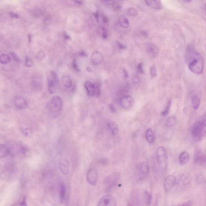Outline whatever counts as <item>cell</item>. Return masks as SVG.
<instances>
[{
	"label": "cell",
	"mask_w": 206,
	"mask_h": 206,
	"mask_svg": "<svg viewBox=\"0 0 206 206\" xmlns=\"http://www.w3.org/2000/svg\"><path fill=\"white\" fill-rule=\"evenodd\" d=\"M185 59L189 70L195 74H202L204 70V60L203 56L191 44L186 48Z\"/></svg>",
	"instance_id": "obj_1"
},
{
	"label": "cell",
	"mask_w": 206,
	"mask_h": 206,
	"mask_svg": "<svg viewBox=\"0 0 206 206\" xmlns=\"http://www.w3.org/2000/svg\"><path fill=\"white\" fill-rule=\"evenodd\" d=\"M192 134L194 139L199 141L206 136V113L200 116L193 126Z\"/></svg>",
	"instance_id": "obj_2"
},
{
	"label": "cell",
	"mask_w": 206,
	"mask_h": 206,
	"mask_svg": "<svg viewBox=\"0 0 206 206\" xmlns=\"http://www.w3.org/2000/svg\"><path fill=\"white\" fill-rule=\"evenodd\" d=\"M62 106V100L59 96L55 95L52 97L47 104L50 116L53 119L57 118L61 112Z\"/></svg>",
	"instance_id": "obj_3"
},
{
	"label": "cell",
	"mask_w": 206,
	"mask_h": 206,
	"mask_svg": "<svg viewBox=\"0 0 206 206\" xmlns=\"http://www.w3.org/2000/svg\"><path fill=\"white\" fill-rule=\"evenodd\" d=\"M156 158L159 168L161 172L166 170L168 164V155L165 148L160 147L156 151Z\"/></svg>",
	"instance_id": "obj_4"
},
{
	"label": "cell",
	"mask_w": 206,
	"mask_h": 206,
	"mask_svg": "<svg viewBox=\"0 0 206 206\" xmlns=\"http://www.w3.org/2000/svg\"><path fill=\"white\" fill-rule=\"evenodd\" d=\"M58 77L55 72L51 71L48 77V91L50 94L55 92L59 84Z\"/></svg>",
	"instance_id": "obj_5"
},
{
	"label": "cell",
	"mask_w": 206,
	"mask_h": 206,
	"mask_svg": "<svg viewBox=\"0 0 206 206\" xmlns=\"http://www.w3.org/2000/svg\"><path fill=\"white\" fill-rule=\"evenodd\" d=\"M149 173V168L146 163L142 162L138 170V177L140 181H143L147 178Z\"/></svg>",
	"instance_id": "obj_6"
},
{
	"label": "cell",
	"mask_w": 206,
	"mask_h": 206,
	"mask_svg": "<svg viewBox=\"0 0 206 206\" xmlns=\"http://www.w3.org/2000/svg\"><path fill=\"white\" fill-rule=\"evenodd\" d=\"M116 199L112 195H107L101 198L98 206H116Z\"/></svg>",
	"instance_id": "obj_7"
},
{
	"label": "cell",
	"mask_w": 206,
	"mask_h": 206,
	"mask_svg": "<svg viewBox=\"0 0 206 206\" xmlns=\"http://www.w3.org/2000/svg\"><path fill=\"white\" fill-rule=\"evenodd\" d=\"M176 182V178L174 176L169 175L165 178L164 183L165 191L169 192L172 189Z\"/></svg>",
	"instance_id": "obj_8"
},
{
	"label": "cell",
	"mask_w": 206,
	"mask_h": 206,
	"mask_svg": "<svg viewBox=\"0 0 206 206\" xmlns=\"http://www.w3.org/2000/svg\"><path fill=\"white\" fill-rule=\"evenodd\" d=\"M87 182L92 185H94L96 184L98 180V172L95 169H90L88 171L87 175Z\"/></svg>",
	"instance_id": "obj_9"
},
{
	"label": "cell",
	"mask_w": 206,
	"mask_h": 206,
	"mask_svg": "<svg viewBox=\"0 0 206 206\" xmlns=\"http://www.w3.org/2000/svg\"><path fill=\"white\" fill-rule=\"evenodd\" d=\"M14 103L15 107L19 109H24L28 107L27 101L21 96H15L14 98Z\"/></svg>",
	"instance_id": "obj_10"
},
{
	"label": "cell",
	"mask_w": 206,
	"mask_h": 206,
	"mask_svg": "<svg viewBox=\"0 0 206 206\" xmlns=\"http://www.w3.org/2000/svg\"><path fill=\"white\" fill-rule=\"evenodd\" d=\"M121 106L124 109L130 108L134 103L133 98L130 95H126L121 98L120 101Z\"/></svg>",
	"instance_id": "obj_11"
},
{
	"label": "cell",
	"mask_w": 206,
	"mask_h": 206,
	"mask_svg": "<svg viewBox=\"0 0 206 206\" xmlns=\"http://www.w3.org/2000/svg\"><path fill=\"white\" fill-rule=\"evenodd\" d=\"M194 163L196 165H202L206 163V156L202 151H197L195 153L194 158Z\"/></svg>",
	"instance_id": "obj_12"
},
{
	"label": "cell",
	"mask_w": 206,
	"mask_h": 206,
	"mask_svg": "<svg viewBox=\"0 0 206 206\" xmlns=\"http://www.w3.org/2000/svg\"><path fill=\"white\" fill-rule=\"evenodd\" d=\"M146 50L147 52L151 57H156L158 55L159 49L155 44L153 43H148L146 45Z\"/></svg>",
	"instance_id": "obj_13"
},
{
	"label": "cell",
	"mask_w": 206,
	"mask_h": 206,
	"mask_svg": "<svg viewBox=\"0 0 206 206\" xmlns=\"http://www.w3.org/2000/svg\"><path fill=\"white\" fill-rule=\"evenodd\" d=\"M84 87L88 95L90 97L93 96L96 93V87L94 84L89 81H86L85 83Z\"/></svg>",
	"instance_id": "obj_14"
},
{
	"label": "cell",
	"mask_w": 206,
	"mask_h": 206,
	"mask_svg": "<svg viewBox=\"0 0 206 206\" xmlns=\"http://www.w3.org/2000/svg\"><path fill=\"white\" fill-rule=\"evenodd\" d=\"M60 169L64 175H67L69 172V163L67 159L63 158L60 160L59 163Z\"/></svg>",
	"instance_id": "obj_15"
},
{
	"label": "cell",
	"mask_w": 206,
	"mask_h": 206,
	"mask_svg": "<svg viewBox=\"0 0 206 206\" xmlns=\"http://www.w3.org/2000/svg\"><path fill=\"white\" fill-rule=\"evenodd\" d=\"M120 178V175L118 174H112L110 176L107 177L105 180V183L110 187L115 186L117 182Z\"/></svg>",
	"instance_id": "obj_16"
},
{
	"label": "cell",
	"mask_w": 206,
	"mask_h": 206,
	"mask_svg": "<svg viewBox=\"0 0 206 206\" xmlns=\"http://www.w3.org/2000/svg\"><path fill=\"white\" fill-rule=\"evenodd\" d=\"M91 60L92 63L94 65H98L103 61V56L100 52L95 51L92 55Z\"/></svg>",
	"instance_id": "obj_17"
},
{
	"label": "cell",
	"mask_w": 206,
	"mask_h": 206,
	"mask_svg": "<svg viewBox=\"0 0 206 206\" xmlns=\"http://www.w3.org/2000/svg\"><path fill=\"white\" fill-rule=\"evenodd\" d=\"M191 180V177L190 175L187 174H183L180 177L179 184L182 186H186L189 184Z\"/></svg>",
	"instance_id": "obj_18"
},
{
	"label": "cell",
	"mask_w": 206,
	"mask_h": 206,
	"mask_svg": "<svg viewBox=\"0 0 206 206\" xmlns=\"http://www.w3.org/2000/svg\"><path fill=\"white\" fill-rule=\"evenodd\" d=\"M146 4L149 7L156 10H161L163 6L161 1H145Z\"/></svg>",
	"instance_id": "obj_19"
},
{
	"label": "cell",
	"mask_w": 206,
	"mask_h": 206,
	"mask_svg": "<svg viewBox=\"0 0 206 206\" xmlns=\"http://www.w3.org/2000/svg\"><path fill=\"white\" fill-rule=\"evenodd\" d=\"M179 162L181 165H185L190 160V156L186 151L182 152L179 156Z\"/></svg>",
	"instance_id": "obj_20"
},
{
	"label": "cell",
	"mask_w": 206,
	"mask_h": 206,
	"mask_svg": "<svg viewBox=\"0 0 206 206\" xmlns=\"http://www.w3.org/2000/svg\"><path fill=\"white\" fill-rule=\"evenodd\" d=\"M107 128L111 133L113 135H116L119 132V127L117 124L114 122H110L107 124Z\"/></svg>",
	"instance_id": "obj_21"
},
{
	"label": "cell",
	"mask_w": 206,
	"mask_h": 206,
	"mask_svg": "<svg viewBox=\"0 0 206 206\" xmlns=\"http://www.w3.org/2000/svg\"><path fill=\"white\" fill-rule=\"evenodd\" d=\"M119 22L120 25L123 28L126 29L129 27V21L124 16L121 15L119 17Z\"/></svg>",
	"instance_id": "obj_22"
},
{
	"label": "cell",
	"mask_w": 206,
	"mask_h": 206,
	"mask_svg": "<svg viewBox=\"0 0 206 206\" xmlns=\"http://www.w3.org/2000/svg\"><path fill=\"white\" fill-rule=\"evenodd\" d=\"M62 81L63 85L65 87L69 88L71 87L72 81L69 76L68 75L63 76L62 78Z\"/></svg>",
	"instance_id": "obj_23"
},
{
	"label": "cell",
	"mask_w": 206,
	"mask_h": 206,
	"mask_svg": "<svg viewBox=\"0 0 206 206\" xmlns=\"http://www.w3.org/2000/svg\"><path fill=\"white\" fill-rule=\"evenodd\" d=\"M10 154V149L4 144H1L0 147V157H5Z\"/></svg>",
	"instance_id": "obj_24"
},
{
	"label": "cell",
	"mask_w": 206,
	"mask_h": 206,
	"mask_svg": "<svg viewBox=\"0 0 206 206\" xmlns=\"http://www.w3.org/2000/svg\"><path fill=\"white\" fill-rule=\"evenodd\" d=\"M146 138L147 141L149 143H152L154 141V136L153 132L151 128L147 130L146 132Z\"/></svg>",
	"instance_id": "obj_25"
},
{
	"label": "cell",
	"mask_w": 206,
	"mask_h": 206,
	"mask_svg": "<svg viewBox=\"0 0 206 206\" xmlns=\"http://www.w3.org/2000/svg\"><path fill=\"white\" fill-rule=\"evenodd\" d=\"M66 192V189L65 185L64 184V183H60V201L61 203L64 201V199H65Z\"/></svg>",
	"instance_id": "obj_26"
},
{
	"label": "cell",
	"mask_w": 206,
	"mask_h": 206,
	"mask_svg": "<svg viewBox=\"0 0 206 206\" xmlns=\"http://www.w3.org/2000/svg\"><path fill=\"white\" fill-rule=\"evenodd\" d=\"M176 122V118L174 116H172L169 117L166 120L165 125L167 127H171L175 125Z\"/></svg>",
	"instance_id": "obj_27"
},
{
	"label": "cell",
	"mask_w": 206,
	"mask_h": 206,
	"mask_svg": "<svg viewBox=\"0 0 206 206\" xmlns=\"http://www.w3.org/2000/svg\"><path fill=\"white\" fill-rule=\"evenodd\" d=\"M192 104L194 109H197L200 105V99L197 95L194 96L192 99Z\"/></svg>",
	"instance_id": "obj_28"
},
{
	"label": "cell",
	"mask_w": 206,
	"mask_h": 206,
	"mask_svg": "<svg viewBox=\"0 0 206 206\" xmlns=\"http://www.w3.org/2000/svg\"><path fill=\"white\" fill-rule=\"evenodd\" d=\"M11 60L10 56L5 54H2L0 56V62L2 64H6L10 63Z\"/></svg>",
	"instance_id": "obj_29"
},
{
	"label": "cell",
	"mask_w": 206,
	"mask_h": 206,
	"mask_svg": "<svg viewBox=\"0 0 206 206\" xmlns=\"http://www.w3.org/2000/svg\"><path fill=\"white\" fill-rule=\"evenodd\" d=\"M171 103L172 100L171 99H170V100L168 101L164 110L161 113V115L163 116H166L169 113V111H170V107H171Z\"/></svg>",
	"instance_id": "obj_30"
},
{
	"label": "cell",
	"mask_w": 206,
	"mask_h": 206,
	"mask_svg": "<svg viewBox=\"0 0 206 206\" xmlns=\"http://www.w3.org/2000/svg\"><path fill=\"white\" fill-rule=\"evenodd\" d=\"M144 196H145V200L146 205H150L152 200L151 194L148 192L147 191H145Z\"/></svg>",
	"instance_id": "obj_31"
},
{
	"label": "cell",
	"mask_w": 206,
	"mask_h": 206,
	"mask_svg": "<svg viewBox=\"0 0 206 206\" xmlns=\"http://www.w3.org/2000/svg\"><path fill=\"white\" fill-rule=\"evenodd\" d=\"M23 135L26 137H30L32 135L33 132L31 129L29 128H26L22 130Z\"/></svg>",
	"instance_id": "obj_32"
},
{
	"label": "cell",
	"mask_w": 206,
	"mask_h": 206,
	"mask_svg": "<svg viewBox=\"0 0 206 206\" xmlns=\"http://www.w3.org/2000/svg\"><path fill=\"white\" fill-rule=\"evenodd\" d=\"M25 65L27 67H31L32 66L33 63L28 56H26L25 57Z\"/></svg>",
	"instance_id": "obj_33"
},
{
	"label": "cell",
	"mask_w": 206,
	"mask_h": 206,
	"mask_svg": "<svg viewBox=\"0 0 206 206\" xmlns=\"http://www.w3.org/2000/svg\"><path fill=\"white\" fill-rule=\"evenodd\" d=\"M128 13L132 17H135L137 15V11L135 9L133 8H131L128 9Z\"/></svg>",
	"instance_id": "obj_34"
},
{
	"label": "cell",
	"mask_w": 206,
	"mask_h": 206,
	"mask_svg": "<svg viewBox=\"0 0 206 206\" xmlns=\"http://www.w3.org/2000/svg\"><path fill=\"white\" fill-rule=\"evenodd\" d=\"M150 73L151 76L152 77H155L157 76L156 67L154 65L152 66L150 68Z\"/></svg>",
	"instance_id": "obj_35"
},
{
	"label": "cell",
	"mask_w": 206,
	"mask_h": 206,
	"mask_svg": "<svg viewBox=\"0 0 206 206\" xmlns=\"http://www.w3.org/2000/svg\"><path fill=\"white\" fill-rule=\"evenodd\" d=\"M45 55L42 51H40L36 55V59L38 60H41L44 58Z\"/></svg>",
	"instance_id": "obj_36"
},
{
	"label": "cell",
	"mask_w": 206,
	"mask_h": 206,
	"mask_svg": "<svg viewBox=\"0 0 206 206\" xmlns=\"http://www.w3.org/2000/svg\"><path fill=\"white\" fill-rule=\"evenodd\" d=\"M72 66H73V69L76 71H79L80 69L79 67L76 59H75L73 60V63H72Z\"/></svg>",
	"instance_id": "obj_37"
},
{
	"label": "cell",
	"mask_w": 206,
	"mask_h": 206,
	"mask_svg": "<svg viewBox=\"0 0 206 206\" xmlns=\"http://www.w3.org/2000/svg\"><path fill=\"white\" fill-rule=\"evenodd\" d=\"M10 55L12 57L13 59H14L15 62H19L20 61V59L17 54H16L15 53H14V52H10Z\"/></svg>",
	"instance_id": "obj_38"
},
{
	"label": "cell",
	"mask_w": 206,
	"mask_h": 206,
	"mask_svg": "<svg viewBox=\"0 0 206 206\" xmlns=\"http://www.w3.org/2000/svg\"><path fill=\"white\" fill-rule=\"evenodd\" d=\"M101 28L102 31V37L103 39H106L107 38V31L104 27H102Z\"/></svg>",
	"instance_id": "obj_39"
},
{
	"label": "cell",
	"mask_w": 206,
	"mask_h": 206,
	"mask_svg": "<svg viewBox=\"0 0 206 206\" xmlns=\"http://www.w3.org/2000/svg\"><path fill=\"white\" fill-rule=\"evenodd\" d=\"M132 81H133L134 83L136 84L139 82V78L137 76H134L132 77Z\"/></svg>",
	"instance_id": "obj_40"
},
{
	"label": "cell",
	"mask_w": 206,
	"mask_h": 206,
	"mask_svg": "<svg viewBox=\"0 0 206 206\" xmlns=\"http://www.w3.org/2000/svg\"><path fill=\"white\" fill-rule=\"evenodd\" d=\"M192 202L189 200V201L186 202L184 203H182L180 206H192Z\"/></svg>",
	"instance_id": "obj_41"
},
{
	"label": "cell",
	"mask_w": 206,
	"mask_h": 206,
	"mask_svg": "<svg viewBox=\"0 0 206 206\" xmlns=\"http://www.w3.org/2000/svg\"><path fill=\"white\" fill-rule=\"evenodd\" d=\"M142 67L143 65L141 63H140L137 66L138 70L139 71V72L140 73H141V74L143 73V71Z\"/></svg>",
	"instance_id": "obj_42"
},
{
	"label": "cell",
	"mask_w": 206,
	"mask_h": 206,
	"mask_svg": "<svg viewBox=\"0 0 206 206\" xmlns=\"http://www.w3.org/2000/svg\"><path fill=\"white\" fill-rule=\"evenodd\" d=\"M10 17L12 18H19V16L16 13L14 12V11H10Z\"/></svg>",
	"instance_id": "obj_43"
},
{
	"label": "cell",
	"mask_w": 206,
	"mask_h": 206,
	"mask_svg": "<svg viewBox=\"0 0 206 206\" xmlns=\"http://www.w3.org/2000/svg\"><path fill=\"white\" fill-rule=\"evenodd\" d=\"M117 44L119 49L120 50L126 49V48H127V47L125 45H123V44H122L121 43H120L119 42H118Z\"/></svg>",
	"instance_id": "obj_44"
},
{
	"label": "cell",
	"mask_w": 206,
	"mask_h": 206,
	"mask_svg": "<svg viewBox=\"0 0 206 206\" xmlns=\"http://www.w3.org/2000/svg\"><path fill=\"white\" fill-rule=\"evenodd\" d=\"M106 4L108 5H114L115 1H103Z\"/></svg>",
	"instance_id": "obj_45"
},
{
	"label": "cell",
	"mask_w": 206,
	"mask_h": 206,
	"mask_svg": "<svg viewBox=\"0 0 206 206\" xmlns=\"http://www.w3.org/2000/svg\"><path fill=\"white\" fill-rule=\"evenodd\" d=\"M50 18L49 17H47L46 18L45 20H44V23H45L46 24H49V23H50Z\"/></svg>",
	"instance_id": "obj_46"
},
{
	"label": "cell",
	"mask_w": 206,
	"mask_h": 206,
	"mask_svg": "<svg viewBox=\"0 0 206 206\" xmlns=\"http://www.w3.org/2000/svg\"><path fill=\"white\" fill-rule=\"evenodd\" d=\"M109 109L111 112H115L116 111V109H115V107H114L113 104L110 105L109 106Z\"/></svg>",
	"instance_id": "obj_47"
},
{
	"label": "cell",
	"mask_w": 206,
	"mask_h": 206,
	"mask_svg": "<svg viewBox=\"0 0 206 206\" xmlns=\"http://www.w3.org/2000/svg\"><path fill=\"white\" fill-rule=\"evenodd\" d=\"M63 35L65 40H71V38L70 35H68L66 33H64Z\"/></svg>",
	"instance_id": "obj_48"
},
{
	"label": "cell",
	"mask_w": 206,
	"mask_h": 206,
	"mask_svg": "<svg viewBox=\"0 0 206 206\" xmlns=\"http://www.w3.org/2000/svg\"><path fill=\"white\" fill-rule=\"evenodd\" d=\"M123 72H124V77H125V78H128V74L127 71L125 69H124V70H123Z\"/></svg>",
	"instance_id": "obj_49"
},
{
	"label": "cell",
	"mask_w": 206,
	"mask_h": 206,
	"mask_svg": "<svg viewBox=\"0 0 206 206\" xmlns=\"http://www.w3.org/2000/svg\"><path fill=\"white\" fill-rule=\"evenodd\" d=\"M100 162L102 164H106L107 163V160L106 159H103L101 160Z\"/></svg>",
	"instance_id": "obj_50"
},
{
	"label": "cell",
	"mask_w": 206,
	"mask_h": 206,
	"mask_svg": "<svg viewBox=\"0 0 206 206\" xmlns=\"http://www.w3.org/2000/svg\"><path fill=\"white\" fill-rule=\"evenodd\" d=\"M80 56H87V54L84 52V51H81V52H80Z\"/></svg>",
	"instance_id": "obj_51"
},
{
	"label": "cell",
	"mask_w": 206,
	"mask_h": 206,
	"mask_svg": "<svg viewBox=\"0 0 206 206\" xmlns=\"http://www.w3.org/2000/svg\"><path fill=\"white\" fill-rule=\"evenodd\" d=\"M26 202L25 199H24L23 200V201H22V203H21V206H26Z\"/></svg>",
	"instance_id": "obj_52"
},
{
	"label": "cell",
	"mask_w": 206,
	"mask_h": 206,
	"mask_svg": "<svg viewBox=\"0 0 206 206\" xmlns=\"http://www.w3.org/2000/svg\"><path fill=\"white\" fill-rule=\"evenodd\" d=\"M28 38H29V42H31V35H28Z\"/></svg>",
	"instance_id": "obj_53"
},
{
	"label": "cell",
	"mask_w": 206,
	"mask_h": 206,
	"mask_svg": "<svg viewBox=\"0 0 206 206\" xmlns=\"http://www.w3.org/2000/svg\"><path fill=\"white\" fill-rule=\"evenodd\" d=\"M142 34L143 35H144V36H147V34L146 32H144V31H143V32H142Z\"/></svg>",
	"instance_id": "obj_54"
},
{
	"label": "cell",
	"mask_w": 206,
	"mask_h": 206,
	"mask_svg": "<svg viewBox=\"0 0 206 206\" xmlns=\"http://www.w3.org/2000/svg\"><path fill=\"white\" fill-rule=\"evenodd\" d=\"M75 2H76V3L79 4H81L82 3V1H75Z\"/></svg>",
	"instance_id": "obj_55"
},
{
	"label": "cell",
	"mask_w": 206,
	"mask_h": 206,
	"mask_svg": "<svg viewBox=\"0 0 206 206\" xmlns=\"http://www.w3.org/2000/svg\"><path fill=\"white\" fill-rule=\"evenodd\" d=\"M204 11H205V12L206 13V3H205L204 4Z\"/></svg>",
	"instance_id": "obj_56"
},
{
	"label": "cell",
	"mask_w": 206,
	"mask_h": 206,
	"mask_svg": "<svg viewBox=\"0 0 206 206\" xmlns=\"http://www.w3.org/2000/svg\"><path fill=\"white\" fill-rule=\"evenodd\" d=\"M131 206V205H129V206Z\"/></svg>",
	"instance_id": "obj_57"
}]
</instances>
